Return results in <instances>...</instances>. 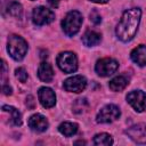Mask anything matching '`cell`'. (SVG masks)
<instances>
[{
	"label": "cell",
	"mask_w": 146,
	"mask_h": 146,
	"mask_svg": "<svg viewBox=\"0 0 146 146\" xmlns=\"http://www.w3.org/2000/svg\"><path fill=\"white\" fill-rule=\"evenodd\" d=\"M58 131L65 137H71L78 132V124L73 122H63L58 127Z\"/></svg>",
	"instance_id": "obj_18"
},
{
	"label": "cell",
	"mask_w": 146,
	"mask_h": 146,
	"mask_svg": "<svg viewBox=\"0 0 146 146\" xmlns=\"http://www.w3.org/2000/svg\"><path fill=\"white\" fill-rule=\"evenodd\" d=\"M94 144L98 145V146H108V145L113 144V138L111 135H108L106 132L97 133L94 137Z\"/></svg>",
	"instance_id": "obj_19"
},
{
	"label": "cell",
	"mask_w": 146,
	"mask_h": 146,
	"mask_svg": "<svg viewBox=\"0 0 146 146\" xmlns=\"http://www.w3.org/2000/svg\"><path fill=\"white\" fill-rule=\"evenodd\" d=\"M140 17H141V10L139 8H131L125 10L122 14L121 19L115 29L117 39L121 40L122 42H128L132 40L138 31Z\"/></svg>",
	"instance_id": "obj_1"
},
{
	"label": "cell",
	"mask_w": 146,
	"mask_h": 146,
	"mask_svg": "<svg viewBox=\"0 0 146 146\" xmlns=\"http://www.w3.org/2000/svg\"><path fill=\"white\" fill-rule=\"evenodd\" d=\"M91 2H95V3H106L108 2L110 0H90Z\"/></svg>",
	"instance_id": "obj_25"
},
{
	"label": "cell",
	"mask_w": 146,
	"mask_h": 146,
	"mask_svg": "<svg viewBox=\"0 0 146 146\" xmlns=\"http://www.w3.org/2000/svg\"><path fill=\"white\" fill-rule=\"evenodd\" d=\"M128 84H129V79L125 75H117L110 81L108 87L112 91H122Z\"/></svg>",
	"instance_id": "obj_16"
},
{
	"label": "cell",
	"mask_w": 146,
	"mask_h": 146,
	"mask_svg": "<svg viewBox=\"0 0 146 146\" xmlns=\"http://www.w3.org/2000/svg\"><path fill=\"white\" fill-rule=\"evenodd\" d=\"M54 19H55V14L52 10H50L43 6H39V7L33 9L32 21L35 25L41 26V25L50 24Z\"/></svg>",
	"instance_id": "obj_7"
},
{
	"label": "cell",
	"mask_w": 146,
	"mask_h": 146,
	"mask_svg": "<svg viewBox=\"0 0 146 146\" xmlns=\"http://www.w3.org/2000/svg\"><path fill=\"white\" fill-rule=\"evenodd\" d=\"M48 125H49L48 120L41 114H33L29 119V127L32 131L43 132L48 129Z\"/></svg>",
	"instance_id": "obj_12"
},
{
	"label": "cell",
	"mask_w": 146,
	"mask_h": 146,
	"mask_svg": "<svg viewBox=\"0 0 146 146\" xmlns=\"http://www.w3.org/2000/svg\"><path fill=\"white\" fill-rule=\"evenodd\" d=\"M127 135L137 144H146V123H140L129 128Z\"/></svg>",
	"instance_id": "obj_11"
},
{
	"label": "cell",
	"mask_w": 146,
	"mask_h": 146,
	"mask_svg": "<svg viewBox=\"0 0 146 146\" xmlns=\"http://www.w3.org/2000/svg\"><path fill=\"white\" fill-rule=\"evenodd\" d=\"M120 115H121L120 108L114 104H108L100 108V111L96 116V121L98 123H111L117 120Z\"/></svg>",
	"instance_id": "obj_5"
},
{
	"label": "cell",
	"mask_w": 146,
	"mask_h": 146,
	"mask_svg": "<svg viewBox=\"0 0 146 146\" xmlns=\"http://www.w3.org/2000/svg\"><path fill=\"white\" fill-rule=\"evenodd\" d=\"M11 92H13V90H11V88L8 86V84H6V83H3L2 84V94L3 95H11Z\"/></svg>",
	"instance_id": "obj_23"
},
{
	"label": "cell",
	"mask_w": 146,
	"mask_h": 146,
	"mask_svg": "<svg viewBox=\"0 0 146 146\" xmlns=\"http://www.w3.org/2000/svg\"><path fill=\"white\" fill-rule=\"evenodd\" d=\"M38 76L43 82H51L54 79V70L47 62H42L38 68Z\"/></svg>",
	"instance_id": "obj_13"
},
{
	"label": "cell",
	"mask_w": 146,
	"mask_h": 146,
	"mask_svg": "<svg viewBox=\"0 0 146 146\" xmlns=\"http://www.w3.org/2000/svg\"><path fill=\"white\" fill-rule=\"evenodd\" d=\"M32 1H33V0H32Z\"/></svg>",
	"instance_id": "obj_27"
},
{
	"label": "cell",
	"mask_w": 146,
	"mask_h": 146,
	"mask_svg": "<svg viewBox=\"0 0 146 146\" xmlns=\"http://www.w3.org/2000/svg\"><path fill=\"white\" fill-rule=\"evenodd\" d=\"M27 42L17 34H11L8 38L7 50L10 57L15 60H22L27 52Z\"/></svg>",
	"instance_id": "obj_2"
},
{
	"label": "cell",
	"mask_w": 146,
	"mask_h": 146,
	"mask_svg": "<svg viewBox=\"0 0 146 146\" xmlns=\"http://www.w3.org/2000/svg\"><path fill=\"white\" fill-rule=\"evenodd\" d=\"M39 102L44 108H51L56 104V95L51 88L48 87H41L38 91Z\"/></svg>",
	"instance_id": "obj_10"
},
{
	"label": "cell",
	"mask_w": 146,
	"mask_h": 146,
	"mask_svg": "<svg viewBox=\"0 0 146 146\" xmlns=\"http://www.w3.org/2000/svg\"><path fill=\"white\" fill-rule=\"evenodd\" d=\"M102 40V35L96 31H87L82 35V42L87 47H94L97 46Z\"/></svg>",
	"instance_id": "obj_17"
},
{
	"label": "cell",
	"mask_w": 146,
	"mask_h": 146,
	"mask_svg": "<svg viewBox=\"0 0 146 146\" xmlns=\"http://www.w3.org/2000/svg\"><path fill=\"white\" fill-rule=\"evenodd\" d=\"M119 68V63L114 58L105 57L97 60L95 65V71L99 76H110L116 72Z\"/></svg>",
	"instance_id": "obj_6"
},
{
	"label": "cell",
	"mask_w": 146,
	"mask_h": 146,
	"mask_svg": "<svg viewBox=\"0 0 146 146\" xmlns=\"http://www.w3.org/2000/svg\"><path fill=\"white\" fill-rule=\"evenodd\" d=\"M90 21H91L94 24H99V23L102 22V17H100V15H99L96 10H94V11H91V14H90Z\"/></svg>",
	"instance_id": "obj_22"
},
{
	"label": "cell",
	"mask_w": 146,
	"mask_h": 146,
	"mask_svg": "<svg viewBox=\"0 0 146 146\" xmlns=\"http://www.w3.org/2000/svg\"><path fill=\"white\" fill-rule=\"evenodd\" d=\"M130 57L132 59L133 63H136L139 66H145L146 65V46L145 44H140L137 48H135L131 54Z\"/></svg>",
	"instance_id": "obj_15"
},
{
	"label": "cell",
	"mask_w": 146,
	"mask_h": 146,
	"mask_svg": "<svg viewBox=\"0 0 146 146\" xmlns=\"http://www.w3.org/2000/svg\"><path fill=\"white\" fill-rule=\"evenodd\" d=\"M75 144H86V141H83V140H78V141H75Z\"/></svg>",
	"instance_id": "obj_26"
},
{
	"label": "cell",
	"mask_w": 146,
	"mask_h": 146,
	"mask_svg": "<svg viewBox=\"0 0 146 146\" xmlns=\"http://www.w3.org/2000/svg\"><path fill=\"white\" fill-rule=\"evenodd\" d=\"M7 13L16 18H21L22 14H23V7L21 3L16 2V1H11L7 5Z\"/></svg>",
	"instance_id": "obj_20"
},
{
	"label": "cell",
	"mask_w": 146,
	"mask_h": 146,
	"mask_svg": "<svg viewBox=\"0 0 146 146\" xmlns=\"http://www.w3.org/2000/svg\"><path fill=\"white\" fill-rule=\"evenodd\" d=\"M63 87L68 92H81L87 87V80L82 75H73L66 79L63 83Z\"/></svg>",
	"instance_id": "obj_9"
},
{
	"label": "cell",
	"mask_w": 146,
	"mask_h": 146,
	"mask_svg": "<svg viewBox=\"0 0 146 146\" xmlns=\"http://www.w3.org/2000/svg\"><path fill=\"white\" fill-rule=\"evenodd\" d=\"M57 65L64 73H73L78 70V58L72 51H64L57 56Z\"/></svg>",
	"instance_id": "obj_4"
},
{
	"label": "cell",
	"mask_w": 146,
	"mask_h": 146,
	"mask_svg": "<svg viewBox=\"0 0 146 146\" xmlns=\"http://www.w3.org/2000/svg\"><path fill=\"white\" fill-rule=\"evenodd\" d=\"M62 0H48V2H49V5L51 6V7H54V8H57L58 6H59V2H60Z\"/></svg>",
	"instance_id": "obj_24"
},
{
	"label": "cell",
	"mask_w": 146,
	"mask_h": 146,
	"mask_svg": "<svg viewBox=\"0 0 146 146\" xmlns=\"http://www.w3.org/2000/svg\"><path fill=\"white\" fill-rule=\"evenodd\" d=\"M82 22H83V17H82L81 13H79L78 10L68 11L62 21V27H63L64 33L67 36L75 35L80 31Z\"/></svg>",
	"instance_id": "obj_3"
},
{
	"label": "cell",
	"mask_w": 146,
	"mask_h": 146,
	"mask_svg": "<svg viewBox=\"0 0 146 146\" xmlns=\"http://www.w3.org/2000/svg\"><path fill=\"white\" fill-rule=\"evenodd\" d=\"M127 102L137 112L146 111V94L141 90H132L127 95Z\"/></svg>",
	"instance_id": "obj_8"
},
{
	"label": "cell",
	"mask_w": 146,
	"mask_h": 146,
	"mask_svg": "<svg viewBox=\"0 0 146 146\" xmlns=\"http://www.w3.org/2000/svg\"><path fill=\"white\" fill-rule=\"evenodd\" d=\"M15 75H16V78H17L21 82H23V83L26 82V80H27V72L25 71L24 67H18V68H16Z\"/></svg>",
	"instance_id": "obj_21"
},
{
	"label": "cell",
	"mask_w": 146,
	"mask_h": 146,
	"mask_svg": "<svg viewBox=\"0 0 146 146\" xmlns=\"http://www.w3.org/2000/svg\"><path fill=\"white\" fill-rule=\"evenodd\" d=\"M1 111L3 113H7L8 114V116H9V123L11 125L18 127V125L22 124V115L18 112V110H16L15 107L9 106V105H3L1 107Z\"/></svg>",
	"instance_id": "obj_14"
}]
</instances>
